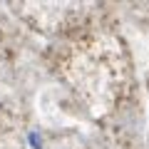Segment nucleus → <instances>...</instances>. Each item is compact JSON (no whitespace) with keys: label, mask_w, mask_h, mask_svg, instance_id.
I'll return each mask as SVG.
<instances>
[{"label":"nucleus","mask_w":149,"mask_h":149,"mask_svg":"<svg viewBox=\"0 0 149 149\" xmlns=\"http://www.w3.org/2000/svg\"><path fill=\"white\" fill-rule=\"evenodd\" d=\"M27 142H30L32 149H42V137H40L37 132H30V134H27Z\"/></svg>","instance_id":"1"}]
</instances>
